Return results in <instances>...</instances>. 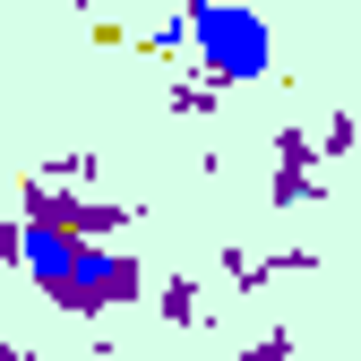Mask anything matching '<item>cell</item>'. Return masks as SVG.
<instances>
[{
    "mask_svg": "<svg viewBox=\"0 0 361 361\" xmlns=\"http://www.w3.org/2000/svg\"><path fill=\"white\" fill-rule=\"evenodd\" d=\"M180 26H190L198 78H215V86H258L276 69V35H267V18L241 9V0H180Z\"/></svg>",
    "mask_w": 361,
    "mask_h": 361,
    "instance_id": "cell-1",
    "label": "cell"
},
{
    "mask_svg": "<svg viewBox=\"0 0 361 361\" xmlns=\"http://www.w3.org/2000/svg\"><path fill=\"white\" fill-rule=\"evenodd\" d=\"M147 293V258L138 250H95L86 241L61 276H43V301L61 310V319H104V310H129Z\"/></svg>",
    "mask_w": 361,
    "mask_h": 361,
    "instance_id": "cell-2",
    "label": "cell"
},
{
    "mask_svg": "<svg viewBox=\"0 0 361 361\" xmlns=\"http://www.w3.org/2000/svg\"><path fill=\"white\" fill-rule=\"evenodd\" d=\"M276 172H319V138L293 121V129H276Z\"/></svg>",
    "mask_w": 361,
    "mask_h": 361,
    "instance_id": "cell-3",
    "label": "cell"
},
{
    "mask_svg": "<svg viewBox=\"0 0 361 361\" xmlns=\"http://www.w3.org/2000/svg\"><path fill=\"white\" fill-rule=\"evenodd\" d=\"M155 310H164L172 327H198V284H190V276H172V284H155Z\"/></svg>",
    "mask_w": 361,
    "mask_h": 361,
    "instance_id": "cell-4",
    "label": "cell"
},
{
    "mask_svg": "<svg viewBox=\"0 0 361 361\" xmlns=\"http://www.w3.org/2000/svg\"><path fill=\"white\" fill-rule=\"evenodd\" d=\"M215 95H224L215 78H172V112H190V121H207V112H215Z\"/></svg>",
    "mask_w": 361,
    "mask_h": 361,
    "instance_id": "cell-5",
    "label": "cell"
},
{
    "mask_svg": "<svg viewBox=\"0 0 361 361\" xmlns=\"http://www.w3.org/2000/svg\"><path fill=\"white\" fill-rule=\"evenodd\" d=\"M310 138H319V155H353L361 147V121L353 112H327V129H310Z\"/></svg>",
    "mask_w": 361,
    "mask_h": 361,
    "instance_id": "cell-6",
    "label": "cell"
},
{
    "mask_svg": "<svg viewBox=\"0 0 361 361\" xmlns=\"http://www.w3.org/2000/svg\"><path fill=\"white\" fill-rule=\"evenodd\" d=\"M241 361H301V344H293V327H267L241 344Z\"/></svg>",
    "mask_w": 361,
    "mask_h": 361,
    "instance_id": "cell-7",
    "label": "cell"
},
{
    "mask_svg": "<svg viewBox=\"0 0 361 361\" xmlns=\"http://www.w3.org/2000/svg\"><path fill=\"white\" fill-rule=\"evenodd\" d=\"M267 198H276V207H310V198H319V172H276Z\"/></svg>",
    "mask_w": 361,
    "mask_h": 361,
    "instance_id": "cell-8",
    "label": "cell"
},
{
    "mask_svg": "<svg viewBox=\"0 0 361 361\" xmlns=\"http://www.w3.org/2000/svg\"><path fill=\"white\" fill-rule=\"evenodd\" d=\"M0 267H26V224L0 215Z\"/></svg>",
    "mask_w": 361,
    "mask_h": 361,
    "instance_id": "cell-9",
    "label": "cell"
},
{
    "mask_svg": "<svg viewBox=\"0 0 361 361\" xmlns=\"http://www.w3.org/2000/svg\"><path fill=\"white\" fill-rule=\"evenodd\" d=\"M0 361H26V353H18V344H9V336H0Z\"/></svg>",
    "mask_w": 361,
    "mask_h": 361,
    "instance_id": "cell-10",
    "label": "cell"
},
{
    "mask_svg": "<svg viewBox=\"0 0 361 361\" xmlns=\"http://www.w3.org/2000/svg\"><path fill=\"white\" fill-rule=\"evenodd\" d=\"M26 361H43V353H26Z\"/></svg>",
    "mask_w": 361,
    "mask_h": 361,
    "instance_id": "cell-11",
    "label": "cell"
},
{
    "mask_svg": "<svg viewBox=\"0 0 361 361\" xmlns=\"http://www.w3.org/2000/svg\"><path fill=\"white\" fill-rule=\"evenodd\" d=\"M78 9H86V0H78Z\"/></svg>",
    "mask_w": 361,
    "mask_h": 361,
    "instance_id": "cell-12",
    "label": "cell"
}]
</instances>
